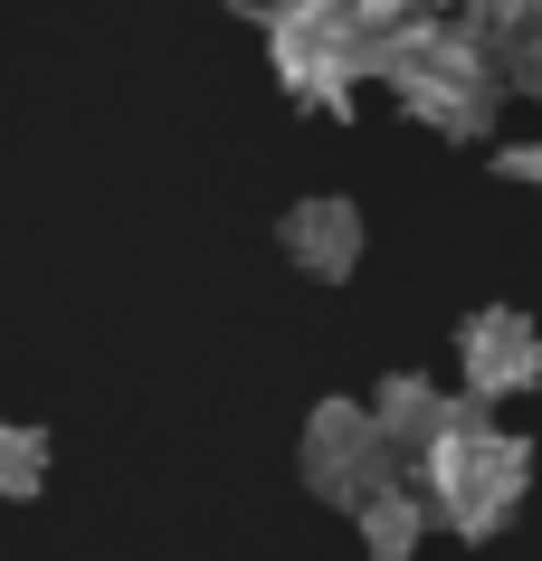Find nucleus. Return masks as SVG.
<instances>
[{
    "mask_svg": "<svg viewBox=\"0 0 542 561\" xmlns=\"http://www.w3.org/2000/svg\"><path fill=\"white\" fill-rule=\"evenodd\" d=\"M523 485H533V447L514 438V428H495V419H457L448 438L419 457V495H428V524L466 533V542H485V533L514 524V504H523Z\"/></svg>",
    "mask_w": 542,
    "mask_h": 561,
    "instance_id": "nucleus-1",
    "label": "nucleus"
},
{
    "mask_svg": "<svg viewBox=\"0 0 542 561\" xmlns=\"http://www.w3.org/2000/svg\"><path fill=\"white\" fill-rule=\"evenodd\" d=\"M353 514H361V552H371V561H410V552H419V533H428V495H419V485H400V476L381 485V495H361Z\"/></svg>",
    "mask_w": 542,
    "mask_h": 561,
    "instance_id": "nucleus-8",
    "label": "nucleus"
},
{
    "mask_svg": "<svg viewBox=\"0 0 542 561\" xmlns=\"http://www.w3.org/2000/svg\"><path fill=\"white\" fill-rule=\"evenodd\" d=\"M381 87H391L419 124H438V134H457V144H476L485 124H495L505 77H495L485 30H457V20H410V38H400L391 67H381Z\"/></svg>",
    "mask_w": 542,
    "mask_h": 561,
    "instance_id": "nucleus-2",
    "label": "nucleus"
},
{
    "mask_svg": "<svg viewBox=\"0 0 542 561\" xmlns=\"http://www.w3.org/2000/svg\"><path fill=\"white\" fill-rule=\"evenodd\" d=\"M457 371L476 400H523L542 381V324L533 314H514V305H485L457 324Z\"/></svg>",
    "mask_w": 542,
    "mask_h": 561,
    "instance_id": "nucleus-5",
    "label": "nucleus"
},
{
    "mask_svg": "<svg viewBox=\"0 0 542 561\" xmlns=\"http://www.w3.org/2000/svg\"><path fill=\"white\" fill-rule=\"evenodd\" d=\"M267 48H276V77H286V95H304V105H343V95L361 87V20L353 0H314V10H286V20H267Z\"/></svg>",
    "mask_w": 542,
    "mask_h": 561,
    "instance_id": "nucleus-3",
    "label": "nucleus"
},
{
    "mask_svg": "<svg viewBox=\"0 0 542 561\" xmlns=\"http://www.w3.org/2000/svg\"><path fill=\"white\" fill-rule=\"evenodd\" d=\"M286 10H314V0H257V20H286Z\"/></svg>",
    "mask_w": 542,
    "mask_h": 561,
    "instance_id": "nucleus-13",
    "label": "nucleus"
},
{
    "mask_svg": "<svg viewBox=\"0 0 542 561\" xmlns=\"http://www.w3.org/2000/svg\"><path fill=\"white\" fill-rule=\"evenodd\" d=\"M361 410H371V428H381V447H391V457H428V447L466 419V400H448L428 371H391V381L371 390Z\"/></svg>",
    "mask_w": 542,
    "mask_h": 561,
    "instance_id": "nucleus-6",
    "label": "nucleus"
},
{
    "mask_svg": "<svg viewBox=\"0 0 542 561\" xmlns=\"http://www.w3.org/2000/svg\"><path fill=\"white\" fill-rule=\"evenodd\" d=\"M485 48H495V77H505V87H523L542 105V10L533 20H514L505 38H485Z\"/></svg>",
    "mask_w": 542,
    "mask_h": 561,
    "instance_id": "nucleus-10",
    "label": "nucleus"
},
{
    "mask_svg": "<svg viewBox=\"0 0 542 561\" xmlns=\"http://www.w3.org/2000/svg\"><path fill=\"white\" fill-rule=\"evenodd\" d=\"M533 10H542V0H476V30H485V38H505L514 20H533Z\"/></svg>",
    "mask_w": 542,
    "mask_h": 561,
    "instance_id": "nucleus-11",
    "label": "nucleus"
},
{
    "mask_svg": "<svg viewBox=\"0 0 542 561\" xmlns=\"http://www.w3.org/2000/svg\"><path fill=\"white\" fill-rule=\"evenodd\" d=\"M286 257L304 276H353L361 266V209L353 201H296L286 209Z\"/></svg>",
    "mask_w": 542,
    "mask_h": 561,
    "instance_id": "nucleus-7",
    "label": "nucleus"
},
{
    "mask_svg": "<svg viewBox=\"0 0 542 561\" xmlns=\"http://www.w3.org/2000/svg\"><path fill=\"white\" fill-rule=\"evenodd\" d=\"M505 172H514V181H533V191H542V144H514V152H505Z\"/></svg>",
    "mask_w": 542,
    "mask_h": 561,
    "instance_id": "nucleus-12",
    "label": "nucleus"
},
{
    "mask_svg": "<svg viewBox=\"0 0 542 561\" xmlns=\"http://www.w3.org/2000/svg\"><path fill=\"white\" fill-rule=\"evenodd\" d=\"M48 485V438L30 419H0V495H38Z\"/></svg>",
    "mask_w": 542,
    "mask_h": 561,
    "instance_id": "nucleus-9",
    "label": "nucleus"
},
{
    "mask_svg": "<svg viewBox=\"0 0 542 561\" xmlns=\"http://www.w3.org/2000/svg\"><path fill=\"white\" fill-rule=\"evenodd\" d=\"M304 485L324 504H361V495L391 485V447H381V428H371L361 400H324V410L304 419Z\"/></svg>",
    "mask_w": 542,
    "mask_h": 561,
    "instance_id": "nucleus-4",
    "label": "nucleus"
}]
</instances>
